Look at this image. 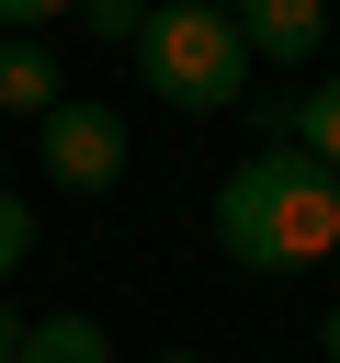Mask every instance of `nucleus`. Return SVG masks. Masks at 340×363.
Segmentation results:
<instances>
[{"label": "nucleus", "mask_w": 340, "mask_h": 363, "mask_svg": "<svg viewBox=\"0 0 340 363\" xmlns=\"http://www.w3.org/2000/svg\"><path fill=\"white\" fill-rule=\"evenodd\" d=\"M272 147H306V159H329L340 170V79L329 91H295V113H283V136Z\"/></svg>", "instance_id": "7"}, {"label": "nucleus", "mask_w": 340, "mask_h": 363, "mask_svg": "<svg viewBox=\"0 0 340 363\" xmlns=\"http://www.w3.org/2000/svg\"><path fill=\"white\" fill-rule=\"evenodd\" d=\"M57 11H79V0H0V23H11V34H34V23H57Z\"/></svg>", "instance_id": "10"}, {"label": "nucleus", "mask_w": 340, "mask_h": 363, "mask_svg": "<svg viewBox=\"0 0 340 363\" xmlns=\"http://www.w3.org/2000/svg\"><path fill=\"white\" fill-rule=\"evenodd\" d=\"M317 340H329V363H340V306H329V329H317Z\"/></svg>", "instance_id": "12"}, {"label": "nucleus", "mask_w": 340, "mask_h": 363, "mask_svg": "<svg viewBox=\"0 0 340 363\" xmlns=\"http://www.w3.org/2000/svg\"><path fill=\"white\" fill-rule=\"evenodd\" d=\"M23 329L34 318H11V295H0V363H23Z\"/></svg>", "instance_id": "11"}, {"label": "nucleus", "mask_w": 340, "mask_h": 363, "mask_svg": "<svg viewBox=\"0 0 340 363\" xmlns=\"http://www.w3.org/2000/svg\"><path fill=\"white\" fill-rule=\"evenodd\" d=\"M136 68H147V91H159L170 113H227V102H249V45H238L227 0H159L147 34H136Z\"/></svg>", "instance_id": "2"}, {"label": "nucleus", "mask_w": 340, "mask_h": 363, "mask_svg": "<svg viewBox=\"0 0 340 363\" xmlns=\"http://www.w3.org/2000/svg\"><path fill=\"white\" fill-rule=\"evenodd\" d=\"M45 182L113 193V182H125V113H113V102H57V113H45Z\"/></svg>", "instance_id": "3"}, {"label": "nucleus", "mask_w": 340, "mask_h": 363, "mask_svg": "<svg viewBox=\"0 0 340 363\" xmlns=\"http://www.w3.org/2000/svg\"><path fill=\"white\" fill-rule=\"evenodd\" d=\"M215 250L238 272H306L340 250V170L306 147H261L249 170L215 182Z\"/></svg>", "instance_id": "1"}, {"label": "nucleus", "mask_w": 340, "mask_h": 363, "mask_svg": "<svg viewBox=\"0 0 340 363\" xmlns=\"http://www.w3.org/2000/svg\"><path fill=\"white\" fill-rule=\"evenodd\" d=\"M57 102H68V91H57V57H45L34 34H11V45H0V113H34V125H45Z\"/></svg>", "instance_id": "5"}, {"label": "nucleus", "mask_w": 340, "mask_h": 363, "mask_svg": "<svg viewBox=\"0 0 340 363\" xmlns=\"http://www.w3.org/2000/svg\"><path fill=\"white\" fill-rule=\"evenodd\" d=\"M23 363H113V340H102V318H34Z\"/></svg>", "instance_id": "6"}, {"label": "nucleus", "mask_w": 340, "mask_h": 363, "mask_svg": "<svg viewBox=\"0 0 340 363\" xmlns=\"http://www.w3.org/2000/svg\"><path fill=\"white\" fill-rule=\"evenodd\" d=\"M159 363H204V352H159Z\"/></svg>", "instance_id": "13"}, {"label": "nucleus", "mask_w": 340, "mask_h": 363, "mask_svg": "<svg viewBox=\"0 0 340 363\" xmlns=\"http://www.w3.org/2000/svg\"><path fill=\"white\" fill-rule=\"evenodd\" d=\"M23 250H34V216H23V193H0V284L23 272Z\"/></svg>", "instance_id": "9"}, {"label": "nucleus", "mask_w": 340, "mask_h": 363, "mask_svg": "<svg viewBox=\"0 0 340 363\" xmlns=\"http://www.w3.org/2000/svg\"><path fill=\"white\" fill-rule=\"evenodd\" d=\"M147 11H159V0H79V23H91V34H125V45L147 34Z\"/></svg>", "instance_id": "8"}, {"label": "nucleus", "mask_w": 340, "mask_h": 363, "mask_svg": "<svg viewBox=\"0 0 340 363\" xmlns=\"http://www.w3.org/2000/svg\"><path fill=\"white\" fill-rule=\"evenodd\" d=\"M227 23H238V45H249V57L295 68V57H317V34H329V0H227Z\"/></svg>", "instance_id": "4"}]
</instances>
